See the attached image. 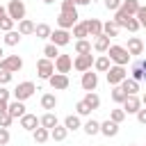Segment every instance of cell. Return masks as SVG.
Returning <instances> with one entry per match:
<instances>
[{
	"mask_svg": "<svg viewBox=\"0 0 146 146\" xmlns=\"http://www.w3.org/2000/svg\"><path fill=\"white\" fill-rule=\"evenodd\" d=\"M107 57H110L112 64H116V66H128V62H130V52L125 50V46H119V43H112V46H110Z\"/></svg>",
	"mask_w": 146,
	"mask_h": 146,
	"instance_id": "cell-1",
	"label": "cell"
},
{
	"mask_svg": "<svg viewBox=\"0 0 146 146\" xmlns=\"http://www.w3.org/2000/svg\"><path fill=\"white\" fill-rule=\"evenodd\" d=\"M34 91H39V89H36V84H34L32 80H25V82H18V84H16V89H14L11 94H14V100H23V103H25L27 98H32V96H34Z\"/></svg>",
	"mask_w": 146,
	"mask_h": 146,
	"instance_id": "cell-2",
	"label": "cell"
},
{
	"mask_svg": "<svg viewBox=\"0 0 146 146\" xmlns=\"http://www.w3.org/2000/svg\"><path fill=\"white\" fill-rule=\"evenodd\" d=\"M105 78H107V84H110V87H119V84L128 78V68H125V66H116V64H112L110 71L105 73Z\"/></svg>",
	"mask_w": 146,
	"mask_h": 146,
	"instance_id": "cell-3",
	"label": "cell"
},
{
	"mask_svg": "<svg viewBox=\"0 0 146 146\" xmlns=\"http://www.w3.org/2000/svg\"><path fill=\"white\" fill-rule=\"evenodd\" d=\"M25 14H27V9H25V2L23 0H9L7 2V16L14 18L16 23H21L25 18Z\"/></svg>",
	"mask_w": 146,
	"mask_h": 146,
	"instance_id": "cell-4",
	"label": "cell"
},
{
	"mask_svg": "<svg viewBox=\"0 0 146 146\" xmlns=\"http://www.w3.org/2000/svg\"><path fill=\"white\" fill-rule=\"evenodd\" d=\"M36 75H39L41 80H50V78L55 75V62L48 59V57H41V59L36 62Z\"/></svg>",
	"mask_w": 146,
	"mask_h": 146,
	"instance_id": "cell-5",
	"label": "cell"
},
{
	"mask_svg": "<svg viewBox=\"0 0 146 146\" xmlns=\"http://www.w3.org/2000/svg\"><path fill=\"white\" fill-rule=\"evenodd\" d=\"M78 9H73V11H59V16H57V25H59V30H73V25L78 23Z\"/></svg>",
	"mask_w": 146,
	"mask_h": 146,
	"instance_id": "cell-6",
	"label": "cell"
},
{
	"mask_svg": "<svg viewBox=\"0 0 146 146\" xmlns=\"http://www.w3.org/2000/svg\"><path fill=\"white\" fill-rule=\"evenodd\" d=\"M94 62H96L94 55H75V59H73V68H75L78 73H87V71H91Z\"/></svg>",
	"mask_w": 146,
	"mask_h": 146,
	"instance_id": "cell-7",
	"label": "cell"
},
{
	"mask_svg": "<svg viewBox=\"0 0 146 146\" xmlns=\"http://www.w3.org/2000/svg\"><path fill=\"white\" fill-rule=\"evenodd\" d=\"M0 68L2 71H9V73H18L23 68V59L18 55H7L2 62H0Z\"/></svg>",
	"mask_w": 146,
	"mask_h": 146,
	"instance_id": "cell-8",
	"label": "cell"
},
{
	"mask_svg": "<svg viewBox=\"0 0 146 146\" xmlns=\"http://www.w3.org/2000/svg\"><path fill=\"white\" fill-rule=\"evenodd\" d=\"M50 43H55L57 48H64V46H68L71 43V32L68 30H52V34H50Z\"/></svg>",
	"mask_w": 146,
	"mask_h": 146,
	"instance_id": "cell-9",
	"label": "cell"
},
{
	"mask_svg": "<svg viewBox=\"0 0 146 146\" xmlns=\"http://www.w3.org/2000/svg\"><path fill=\"white\" fill-rule=\"evenodd\" d=\"M80 84H82V89H84V91H96V89H98V73H94V71L82 73Z\"/></svg>",
	"mask_w": 146,
	"mask_h": 146,
	"instance_id": "cell-10",
	"label": "cell"
},
{
	"mask_svg": "<svg viewBox=\"0 0 146 146\" xmlns=\"http://www.w3.org/2000/svg\"><path fill=\"white\" fill-rule=\"evenodd\" d=\"M18 123H21V128H23V130H27V132H34V130L41 125V119H39L36 114H30V112H27L25 116H21V119H18Z\"/></svg>",
	"mask_w": 146,
	"mask_h": 146,
	"instance_id": "cell-11",
	"label": "cell"
},
{
	"mask_svg": "<svg viewBox=\"0 0 146 146\" xmlns=\"http://www.w3.org/2000/svg\"><path fill=\"white\" fill-rule=\"evenodd\" d=\"M71 68H73V57H71V55H59V57L55 59V73L68 75Z\"/></svg>",
	"mask_w": 146,
	"mask_h": 146,
	"instance_id": "cell-12",
	"label": "cell"
},
{
	"mask_svg": "<svg viewBox=\"0 0 146 146\" xmlns=\"http://www.w3.org/2000/svg\"><path fill=\"white\" fill-rule=\"evenodd\" d=\"M48 84H50L55 91H64V89H68L71 80H68V75H64V73H55V75L48 80Z\"/></svg>",
	"mask_w": 146,
	"mask_h": 146,
	"instance_id": "cell-13",
	"label": "cell"
},
{
	"mask_svg": "<svg viewBox=\"0 0 146 146\" xmlns=\"http://www.w3.org/2000/svg\"><path fill=\"white\" fill-rule=\"evenodd\" d=\"M121 107H123V112H125V114H137L144 105H141V98H139V96H128V98H125V103H123Z\"/></svg>",
	"mask_w": 146,
	"mask_h": 146,
	"instance_id": "cell-14",
	"label": "cell"
},
{
	"mask_svg": "<svg viewBox=\"0 0 146 146\" xmlns=\"http://www.w3.org/2000/svg\"><path fill=\"white\" fill-rule=\"evenodd\" d=\"M25 110H27V107H25L23 100H9V110H7V114H9L11 119H21V116L27 114Z\"/></svg>",
	"mask_w": 146,
	"mask_h": 146,
	"instance_id": "cell-15",
	"label": "cell"
},
{
	"mask_svg": "<svg viewBox=\"0 0 146 146\" xmlns=\"http://www.w3.org/2000/svg\"><path fill=\"white\" fill-rule=\"evenodd\" d=\"M125 50L130 52V57H132V55H141V52H144V41H141L139 36H128Z\"/></svg>",
	"mask_w": 146,
	"mask_h": 146,
	"instance_id": "cell-16",
	"label": "cell"
},
{
	"mask_svg": "<svg viewBox=\"0 0 146 146\" xmlns=\"http://www.w3.org/2000/svg\"><path fill=\"white\" fill-rule=\"evenodd\" d=\"M84 25H87V32H89V36H100L103 34V23L98 21V18H87L84 21Z\"/></svg>",
	"mask_w": 146,
	"mask_h": 146,
	"instance_id": "cell-17",
	"label": "cell"
},
{
	"mask_svg": "<svg viewBox=\"0 0 146 146\" xmlns=\"http://www.w3.org/2000/svg\"><path fill=\"white\" fill-rule=\"evenodd\" d=\"M100 135H105V137H116V135H119V123H114L112 119L100 121Z\"/></svg>",
	"mask_w": 146,
	"mask_h": 146,
	"instance_id": "cell-18",
	"label": "cell"
},
{
	"mask_svg": "<svg viewBox=\"0 0 146 146\" xmlns=\"http://www.w3.org/2000/svg\"><path fill=\"white\" fill-rule=\"evenodd\" d=\"M110 66H112V59H110L107 55H98V57H96V62H94L96 73H107V71H110Z\"/></svg>",
	"mask_w": 146,
	"mask_h": 146,
	"instance_id": "cell-19",
	"label": "cell"
},
{
	"mask_svg": "<svg viewBox=\"0 0 146 146\" xmlns=\"http://www.w3.org/2000/svg\"><path fill=\"white\" fill-rule=\"evenodd\" d=\"M119 87H121L128 96H137V91H139V82H137V80H132V78H125Z\"/></svg>",
	"mask_w": 146,
	"mask_h": 146,
	"instance_id": "cell-20",
	"label": "cell"
},
{
	"mask_svg": "<svg viewBox=\"0 0 146 146\" xmlns=\"http://www.w3.org/2000/svg\"><path fill=\"white\" fill-rule=\"evenodd\" d=\"M57 103H59V100H57V96H55V94H50V91L41 96V107H43L46 112H52V110L57 107Z\"/></svg>",
	"mask_w": 146,
	"mask_h": 146,
	"instance_id": "cell-21",
	"label": "cell"
},
{
	"mask_svg": "<svg viewBox=\"0 0 146 146\" xmlns=\"http://www.w3.org/2000/svg\"><path fill=\"white\" fill-rule=\"evenodd\" d=\"M64 125H66V130H68V132H75V130H80V128H82V119H80L78 114H68V116L64 119Z\"/></svg>",
	"mask_w": 146,
	"mask_h": 146,
	"instance_id": "cell-22",
	"label": "cell"
},
{
	"mask_svg": "<svg viewBox=\"0 0 146 146\" xmlns=\"http://www.w3.org/2000/svg\"><path fill=\"white\" fill-rule=\"evenodd\" d=\"M34 30H36V23H34V21H30V18H23V21L18 23V32H21V36L34 34Z\"/></svg>",
	"mask_w": 146,
	"mask_h": 146,
	"instance_id": "cell-23",
	"label": "cell"
},
{
	"mask_svg": "<svg viewBox=\"0 0 146 146\" xmlns=\"http://www.w3.org/2000/svg\"><path fill=\"white\" fill-rule=\"evenodd\" d=\"M110 46H112V43H110V36H105V34H100V36L94 39V50H96V52H107Z\"/></svg>",
	"mask_w": 146,
	"mask_h": 146,
	"instance_id": "cell-24",
	"label": "cell"
},
{
	"mask_svg": "<svg viewBox=\"0 0 146 146\" xmlns=\"http://www.w3.org/2000/svg\"><path fill=\"white\" fill-rule=\"evenodd\" d=\"M41 119V128H48V130H52L55 125H59V121H57V114L55 112H46L43 116H39Z\"/></svg>",
	"mask_w": 146,
	"mask_h": 146,
	"instance_id": "cell-25",
	"label": "cell"
},
{
	"mask_svg": "<svg viewBox=\"0 0 146 146\" xmlns=\"http://www.w3.org/2000/svg\"><path fill=\"white\" fill-rule=\"evenodd\" d=\"M82 130H84L89 137H94V135L100 132V121H96V119H87V121L82 123Z\"/></svg>",
	"mask_w": 146,
	"mask_h": 146,
	"instance_id": "cell-26",
	"label": "cell"
},
{
	"mask_svg": "<svg viewBox=\"0 0 146 146\" xmlns=\"http://www.w3.org/2000/svg\"><path fill=\"white\" fill-rule=\"evenodd\" d=\"M139 0H123L121 2V9L128 14V16H137V11H139Z\"/></svg>",
	"mask_w": 146,
	"mask_h": 146,
	"instance_id": "cell-27",
	"label": "cell"
},
{
	"mask_svg": "<svg viewBox=\"0 0 146 146\" xmlns=\"http://www.w3.org/2000/svg\"><path fill=\"white\" fill-rule=\"evenodd\" d=\"M119 30H121V27H119V25H116L112 18H110L107 23H103V34H105V36H110V39L119 36Z\"/></svg>",
	"mask_w": 146,
	"mask_h": 146,
	"instance_id": "cell-28",
	"label": "cell"
},
{
	"mask_svg": "<svg viewBox=\"0 0 146 146\" xmlns=\"http://www.w3.org/2000/svg\"><path fill=\"white\" fill-rule=\"evenodd\" d=\"M75 55H91V41H87V39H80V41H75Z\"/></svg>",
	"mask_w": 146,
	"mask_h": 146,
	"instance_id": "cell-29",
	"label": "cell"
},
{
	"mask_svg": "<svg viewBox=\"0 0 146 146\" xmlns=\"http://www.w3.org/2000/svg\"><path fill=\"white\" fill-rule=\"evenodd\" d=\"M32 139H34L36 144H46V141L50 139V130H48V128H41V125H39V128H36L34 132H32Z\"/></svg>",
	"mask_w": 146,
	"mask_h": 146,
	"instance_id": "cell-30",
	"label": "cell"
},
{
	"mask_svg": "<svg viewBox=\"0 0 146 146\" xmlns=\"http://www.w3.org/2000/svg\"><path fill=\"white\" fill-rule=\"evenodd\" d=\"M66 135H68V130H66L64 123H62V125H55V128L50 130V139H55V141H64Z\"/></svg>",
	"mask_w": 146,
	"mask_h": 146,
	"instance_id": "cell-31",
	"label": "cell"
},
{
	"mask_svg": "<svg viewBox=\"0 0 146 146\" xmlns=\"http://www.w3.org/2000/svg\"><path fill=\"white\" fill-rule=\"evenodd\" d=\"M34 34H36V39H50L52 30H50V25H48V23H36Z\"/></svg>",
	"mask_w": 146,
	"mask_h": 146,
	"instance_id": "cell-32",
	"label": "cell"
},
{
	"mask_svg": "<svg viewBox=\"0 0 146 146\" xmlns=\"http://www.w3.org/2000/svg\"><path fill=\"white\" fill-rule=\"evenodd\" d=\"M73 36H75V41H80V39H87V36H89L84 21H80V23H75V25H73Z\"/></svg>",
	"mask_w": 146,
	"mask_h": 146,
	"instance_id": "cell-33",
	"label": "cell"
},
{
	"mask_svg": "<svg viewBox=\"0 0 146 146\" xmlns=\"http://www.w3.org/2000/svg\"><path fill=\"white\" fill-rule=\"evenodd\" d=\"M2 41H5V46H18V41H21V32H18V30H11V32H5V36H2Z\"/></svg>",
	"mask_w": 146,
	"mask_h": 146,
	"instance_id": "cell-34",
	"label": "cell"
},
{
	"mask_svg": "<svg viewBox=\"0 0 146 146\" xmlns=\"http://www.w3.org/2000/svg\"><path fill=\"white\" fill-rule=\"evenodd\" d=\"M82 100H84L91 110H98V107H100V96H98L96 91H87V96H84Z\"/></svg>",
	"mask_w": 146,
	"mask_h": 146,
	"instance_id": "cell-35",
	"label": "cell"
},
{
	"mask_svg": "<svg viewBox=\"0 0 146 146\" xmlns=\"http://www.w3.org/2000/svg\"><path fill=\"white\" fill-rule=\"evenodd\" d=\"M110 96H112V100H114L116 105H123L125 98H128V94H125L121 87H112V94H110Z\"/></svg>",
	"mask_w": 146,
	"mask_h": 146,
	"instance_id": "cell-36",
	"label": "cell"
},
{
	"mask_svg": "<svg viewBox=\"0 0 146 146\" xmlns=\"http://www.w3.org/2000/svg\"><path fill=\"white\" fill-rule=\"evenodd\" d=\"M59 55H62V52H59V48H57L55 43H48V46L43 48V57H48V59H52V62H55Z\"/></svg>",
	"mask_w": 146,
	"mask_h": 146,
	"instance_id": "cell-37",
	"label": "cell"
},
{
	"mask_svg": "<svg viewBox=\"0 0 146 146\" xmlns=\"http://www.w3.org/2000/svg\"><path fill=\"white\" fill-rule=\"evenodd\" d=\"M91 112H94V110H91L84 100H78V103H75V114H78V116H89Z\"/></svg>",
	"mask_w": 146,
	"mask_h": 146,
	"instance_id": "cell-38",
	"label": "cell"
},
{
	"mask_svg": "<svg viewBox=\"0 0 146 146\" xmlns=\"http://www.w3.org/2000/svg\"><path fill=\"white\" fill-rule=\"evenodd\" d=\"M128 18H130V16H128V14L123 11V9H119V11H114V18H112V21H114V23H116L119 27H125Z\"/></svg>",
	"mask_w": 146,
	"mask_h": 146,
	"instance_id": "cell-39",
	"label": "cell"
},
{
	"mask_svg": "<svg viewBox=\"0 0 146 146\" xmlns=\"http://www.w3.org/2000/svg\"><path fill=\"white\" fill-rule=\"evenodd\" d=\"M125 116H128V114L123 112V107H114V110L110 112V119H112L114 123H121V121H123Z\"/></svg>",
	"mask_w": 146,
	"mask_h": 146,
	"instance_id": "cell-40",
	"label": "cell"
},
{
	"mask_svg": "<svg viewBox=\"0 0 146 146\" xmlns=\"http://www.w3.org/2000/svg\"><path fill=\"white\" fill-rule=\"evenodd\" d=\"M14 25H16V21H14V18H9V16H5V18L0 21V30H2V32H11V30H14Z\"/></svg>",
	"mask_w": 146,
	"mask_h": 146,
	"instance_id": "cell-41",
	"label": "cell"
},
{
	"mask_svg": "<svg viewBox=\"0 0 146 146\" xmlns=\"http://www.w3.org/2000/svg\"><path fill=\"white\" fill-rule=\"evenodd\" d=\"M139 27H141V25H139V21H137V18H135V16H130V18H128V23H125V30H128V32H132V34H135V32H137V30H139Z\"/></svg>",
	"mask_w": 146,
	"mask_h": 146,
	"instance_id": "cell-42",
	"label": "cell"
},
{
	"mask_svg": "<svg viewBox=\"0 0 146 146\" xmlns=\"http://www.w3.org/2000/svg\"><path fill=\"white\" fill-rule=\"evenodd\" d=\"M121 2H123V0H103L105 9H110V11H119V9H121Z\"/></svg>",
	"mask_w": 146,
	"mask_h": 146,
	"instance_id": "cell-43",
	"label": "cell"
},
{
	"mask_svg": "<svg viewBox=\"0 0 146 146\" xmlns=\"http://www.w3.org/2000/svg\"><path fill=\"white\" fill-rule=\"evenodd\" d=\"M73 9H78V5H75L73 0H62V5H59V11H73Z\"/></svg>",
	"mask_w": 146,
	"mask_h": 146,
	"instance_id": "cell-44",
	"label": "cell"
},
{
	"mask_svg": "<svg viewBox=\"0 0 146 146\" xmlns=\"http://www.w3.org/2000/svg\"><path fill=\"white\" fill-rule=\"evenodd\" d=\"M11 78H14V73H9V71H2V68H0V87L9 84V82H11Z\"/></svg>",
	"mask_w": 146,
	"mask_h": 146,
	"instance_id": "cell-45",
	"label": "cell"
},
{
	"mask_svg": "<svg viewBox=\"0 0 146 146\" xmlns=\"http://www.w3.org/2000/svg\"><path fill=\"white\" fill-rule=\"evenodd\" d=\"M9 139H11L9 128H0V146H7V144H9Z\"/></svg>",
	"mask_w": 146,
	"mask_h": 146,
	"instance_id": "cell-46",
	"label": "cell"
},
{
	"mask_svg": "<svg viewBox=\"0 0 146 146\" xmlns=\"http://www.w3.org/2000/svg\"><path fill=\"white\" fill-rule=\"evenodd\" d=\"M137 21H139V25L141 27H146V7H139V11H137V16H135Z\"/></svg>",
	"mask_w": 146,
	"mask_h": 146,
	"instance_id": "cell-47",
	"label": "cell"
},
{
	"mask_svg": "<svg viewBox=\"0 0 146 146\" xmlns=\"http://www.w3.org/2000/svg\"><path fill=\"white\" fill-rule=\"evenodd\" d=\"M11 121H14V119H11L7 112H5V114H0V128H9V125H11Z\"/></svg>",
	"mask_w": 146,
	"mask_h": 146,
	"instance_id": "cell-48",
	"label": "cell"
},
{
	"mask_svg": "<svg viewBox=\"0 0 146 146\" xmlns=\"http://www.w3.org/2000/svg\"><path fill=\"white\" fill-rule=\"evenodd\" d=\"M9 98H11V91H9L7 87H0V100H5V103H9Z\"/></svg>",
	"mask_w": 146,
	"mask_h": 146,
	"instance_id": "cell-49",
	"label": "cell"
},
{
	"mask_svg": "<svg viewBox=\"0 0 146 146\" xmlns=\"http://www.w3.org/2000/svg\"><path fill=\"white\" fill-rule=\"evenodd\" d=\"M135 116H137V121H139L141 125H146V107H141V110H139Z\"/></svg>",
	"mask_w": 146,
	"mask_h": 146,
	"instance_id": "cell-50",
	"label": "cell"
},
{
	"mask_svg": "<svg viewBox=\"0 0 146 146\" xmlns=\"http://www.w3.org/2000/svg\"><path fill=\"white\" fill-rule=\"evenodd\" d=\"M137 64H139V68H141V73H144V80H146V59H139Z\"/></svg>",
	"mask_w": 146,
	"mask_h": 146,
	"instance_id": "cell-51",
	"label": "cell"
},
{
	"mask_svg": "<svg viewBox=\"0 0 146 146\" xmlns=\"http://www.w3.org/2000/svg\"><path fill=\"white\" fill-rule=\"evenodd\" d=\"M9 110V103H5V100H0V114H5Z\"/></svg>",
	"mask_w": 146,
	"mask_h": 146,
	"instance_id": "cell-52",
	"label": "cell"
},
{
	"mask_svg": "<svg viewBox=\"0 0 146 146\" xmlns=\"http://www.w3.org/2000/svg\"><path fill=\"white\" fill-rule=\"evenodd\" d=\"M5 16H7V7H5V5H0V21H2Z\"/></svg>",
	"mask_w": 146,
	"mask_h": 146,
	"instance_id": "cell-53",
	"label": "cell"
},
{
	"mask_svg": "<svg viewBox=\"0 0 146 146\" xmlns=\"http://www.w3.org/2000/svg\"><path fill=\"white\" fill-rule=\"evenodd\" d=\"M75 5H80V7H84V5H91V0H75Z\"/></svg>",
	"mask_w": 146,
	"mask_h": 146,
	"instance_id": "cell-54",
	"label": "cell"
},
{
	"mask_svg": "<svg viewBox=\"0 0 146 146\" xmlns=\"http://www.w3.org/2000/svg\"><path fill=\"white\" fill-rule=\"evenodd\" d=\"M5 57H7V55H5V50H2V46H0V62H2Z\"/></svg>",
	"mask_w": 146,
	"mask_h": 146,
	"instance_id": "cell-55",
	"label": "cell"
},
{
	"mask_svg": "<svg viewBox=\"0 0 146 146\" xmlns=\"http://www.w3.org/2000/svg\"><path fill=\"white\" fill-rule=\"evenodd\" d=\"M141 105H144V107H146V94H144V96H141Z\"/></svg>",
	"mask_w": 146,
	"mask_h": 146,
	"instance_id": "cell-56",
	"label": "cell"
},
{
	"mask_svg": "<svg viewBox=\"0 0 146 146\" xmlns=\"http://www.w3.org/2000/svg\"><path fill=\"white\" fill-rule=\"evenodd\" d=\"M43 2H46V5H52V2H55V0H43Z\"/></svg>",
	"mask_w": 146,
	"mask_h": 146,
	"instance_id": "cell-57",
	"label": "cell"
},
{
	"mask_svg": "<svg viewBox=\"0 0 146 146\" xmlns=\"http://www.w3.org/2000/svg\"><path fill=\"white\" fill-rule=\"evenodd\" d=\"M128 146H135V144H128Z\"/></svg>",
	"mask_w": 146,
	"mask_h": 146,
	"instance_id": "cell-58",
	"label": "cell"
},
{
	"mask_svg": "<svg viewBox=\"0 0 146 146\" xmlns=\"http://www.w3.org/2000/svg\"><path fill=\"white\" fill-rule=\"evenodd\" d=\"M73 2H75V0H73Z\"/></svg>",
	"mask_w": 146,
	"mask_h": 146,
	"instance_id": "cell-59",
	"label": "cell"
}]
</instances>
